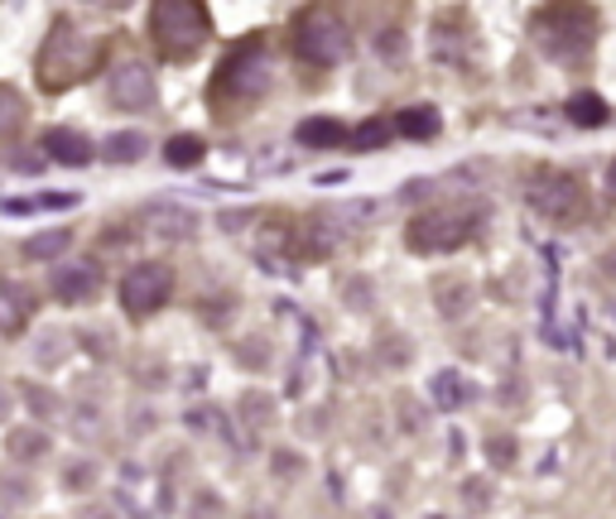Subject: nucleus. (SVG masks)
<instances>
[{"instance_id":"nucleus-1","label":"nucleus","mask_w":616,"mask_h":519,"mask_svg":"<svg viewBox=\"0 0 616 519\" xmlns=\"http://www.w3.org/2000/svg\"><path fill=\"white\" fill-rule=\"evenodd\" d=\"M530 39L563 68H583L597 44V10L587 0H544L530 15Z\"/></svg>"},{"instance_id":"nucleus-2","label":"nucleus","mask_w":616,"mask_h":519,"mask_svg":"<svg viewBox=\"0 0 616 519\" xmlns=\"http://www.w3.org/2000/svg\"><path fill=\"white\" fill-rule=\"evenodd\" d=\"M101 53H107V44L101 39H91L77 30V20H54V30H48L44 48H39L34 58V77L44 91H68L77 83H87L91 73L101 68Z\"/></svg>"},{"instance_id":"nucleus-3","label":"nucleus","mask_w":616,"mask_h":519,"mask_svg":"<svg viewBox=\"0 0 616 519\" xmlns=\"http://www.w3.org/2000/svg\"><path fill=\"white\" fill-rule=\"evenodd\" d=\"M270 87V58H266V34H246L227 48V58L217 63L213 83H207V106H217L221 116L231 106H256Z\"/></svg>"},{"instance_id":"nucleus-4","label":"nucleus","mask_w":616,"mask_h":519,"mask_svg":"<svg viewBox=\"0 0 616 519\" xmlns=\"http://www.w3.org/2000/svg\"><path fill=\"white\" fill-rule=\"evenodd\" d=\"M150 39L164 63H193L213 39L207 0H150Z\"/></svg>"},{"instance_id":"nucleus-5","label":"nucleus","mask_w":616,"mask_h":519,"mask_svg":"<svg viewBox=\"0 0 616 519\" xmlns=\"http://www.w3.org/2000/svg\"><path fill=\"white\" fill-rule=\"evenodd\" d=\"M290 53L299 63H309V68H333V63H343L352 53L347 20L337 15L327 0H313V6L299 10L290 24Z\"/></svg>"},{"instance_id":"nucleus-6","label":"nucleus","mask_w":616,"mask_h":519,"mask_svg":"<svg viewBox=\"0 0 616 519\" xmlns=\"http://www.w3.org/2000/svg\"><path fill=\"white\" fill-rule=\"evenodd\" d=\"M472 236H477V217L472 212H419L404 226V246L419 250V256H449V250L467 246Z\"/></svg>"},{"instance_id":"nucleus-7","label":"nucleus","mask_w":616,"mask_h":519,"mask_svg":"<svg viewBox=\"0 0 616 519\" xmlns=\"http://www.w3.org/2000/svg\"><path fill=\"white\" fill-rule=\"evenodd\" d=\"M169 294H174V274H169V264L160 260H145V264H136L126 279H121V309L130 317H150V313H160Z\"/></svg>"},{"instance_id":"nucleus-8","label":"nucleus","mask_w":616,"mask_h":519,"mask_svg":"<svg viewBox=\"0 0 616 519\" xmlns=\"http://www.w3.org/2000/svg\"><path fill=\"white\" fill-rule=\"evenodd\" d=\"M530 203L549 221H579L583 207H587V193L573 173H549V179H540L530 188Z\"/></svg>"},{"instance_id":"nucleus-9","label":"nucleus","mask_w":616,"mask_h":519,"mask_svg":"<svg viewBox=\"0 0 616 519\" xmlns=\"http://www.w3.org/2000/svg\"><path fill=\"white\" fill-rule=\"evenodd\" d=\"M107 97L111 106H121V111H145L160 97V87H154V73L145 68L140 58H126L111 68V83H107Z\"/></svg>"},{"instance_id":"nucleus-10","label":"nucleus","mask_w":616,"mask_h":519,"mask_svg":"<svg viewBox=\"0 0 616 519\" xmlns=\"http://www.w3.org/2000/svg\"><path fill=\"white\" fill-rule=\"evenodd\" d=\"M97 284H101V274H97V264H87V260H68V264H58V274H54L58 303H83L97 294Z\"/></svg>"},{"instance_id":"nucleus-11","label":"nucleus","mask_w":616,"mask_h":519,"mask_svg":"<svg viewBox=\"0 0 616 519\" xmlns=\"http://www.w3.org/2000/svg\"><path fill=\"white\" fill-rule=\"evenodd\" d=\"M34 317V294L24 284H0V332L15 337L20 327H30Z\"/></svg>"},{"instance_id":"nucleus-12","label":"nucleus","mask_w":616,"mask_h":519,"mask_svg":"<svg viewBox=\"0 0 616 519\" xmlns=\"http://www.w3.org/2000/svg\"><path fill=\"white\" fill-rule=\"evenodd\" d=\"M44 150H48V159H58V164H87V159L91 154H97V150H91V144L83 140V136H77V130H68V126H54V130H48V136H44Z\"/></svg>"},{"instance_id":"nucleus-13","label":"nucleus","mask_w":616,"mask_h":519,"mask_svg":"<svg viewBox=\"0 0 616 519\" xmlns=\"http://www.w3.org/2000/svg\"><path fill=\"white\" fill-rule=\"evenodd\" d=\"M439 126H443V116L434 106H404L396 116V136H404V140H434Z\"/></svg>"},{"instance_id":"nucleus-14","label":"nucleus","mask_w":616,"mask_h":519,"mask_svg":"<svg viewBox=\"0 0 616 519\" xmlns=\"http://www.w3.org/2000/svg\"><path fill=\"white\" fill-rule=\"evenodd\" d=\"M299 144H309V150H327V144H343V121H333V116H309V121H299Z\"/></svg>"},{"instance_id":"nucleus-15","label":"nucleus","mask_w":616,"mask_h":519,"mask_svg":"<svg viewBox=\"0 0 616 519\" xmlns=\"http://www.w3.org/2000/svg\"><path fill=\"white\" fill-rule=\"evenodd\" d=\"M563 111H569V121H573V126H587V130L607 121V106H602L597 91H579V97L563 106Z\"/></svg>"},{"instance_id":"nucleus-16","label":"nucleus","mask_w":616,"mask_h":519,"mask_svg":"<svg viewBox=\"0 0 616 519\" xmlns=\"http://www.w3.org/2000/svg\"><path fill=\"white\" fill-rule=\"evenodd\" d=\"M203 154H207V144L198 136H174L164 144V159L174 169H193V164H203Z\"/></svg>"},{"instance_id":"nucleus-17","label":"nucleus","mask_w":616,"mask_h":519,"mask_svg":"<svg viewBox=\"0 0 616 519\" xmlns=\"http://www.w3.org/2000/svg\"><path fill=\"white\" fill-rule=\"evenodd\" d=\"M24 116H30V111H24V97H20L15 87L0 83V140L15 136V130L24 126Z\"/></svg>"},{"instance_id":"nucleus-18","label":"nucleus","mask_w":616,"mask_h":519,"mask_svg":"<svg viewBox=\"0 0 616 519\" xmlns=\"http://www.w3.org/2000/svg\"><path fill=\"white\" fill-rule=\"evenodd\" d=\"M140 154H145V136H136V130H121V136H111L101 144V159H111V164H130Z\"/></svg>"},{"instance_id":"nucleus-19","label":"nucleus","mask_w":616,"mask_h":519,"mask_svg":"<svg viewBox=\"0 0 616 519\" xmlns=\"http://www.w3.org/2000/svg\"><path fill=\"white\" fill-rule=\"evenodd\" d=\"M63 246H68V231H44V236H30V241H24V256L48 260V256H58Z\"/></svg>"},{"instance_id":"nucleus-20","label":"nucleus","mask_w":616,"mask_h":519,"mask_svg":"<svg viewBox=\"0 0 616 519\" xmlns=\"http://www.w3.org/2000/svg\"><path fill=\"white\" fill-rule=\"evenodd\" d=\"M386 136H390L386 121H371V126L357 130V140H352V144H357V150H376V144H386Z\"/></svg>"},{"instance_id":"nucleus-21","label":"nucleus","mask_w":616,"mask_h":519,"mask_svg":"<svg viewBox=\"0 0 616 519\" xmlns=\"http://www.w3.org/2000/svg\"><path fill=\"white\" fill-rule=\"evenodd\" d=\"M87 6H97V10H126L130 0H87Z\"/></svg>"},{"instance_id":"nucleus-22","label":"nucleus","mask_w":616,"mask_h":519,"mask_svg":"<svg viewBox=\"0 0 616 519\" xmlns=\"http://www.w3.org/2000/svg\"><path fill=\"white\" fill-rule=\"evenodd\" d=\"M612 188H616V164H612Z\"/></svg>"}]
</instances>
